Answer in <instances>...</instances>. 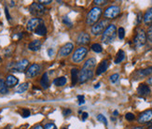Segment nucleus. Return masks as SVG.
<instances>
[{"label":"nucleus","instance_id":"f257e3e1","mask_svg":"<svg viewBox=\"0 0 152 129\" xmlns=\"http://www.w3.org/2000/svg\"><path fill=\"white\" fill-rule=\"evenodd\" d=\"M117 36V27L115 24H108L102 34V41L104 44H110L115 40Z\"/></svg>","mask_w":152,"mask_h":129},{"label":"nucleus","instance_id":"f03ea898","mask_svg":"<svg viewBox=\"0 0 152 129\" xmlns=\"http://www.w3.org/2000/svg\"><path fill=\"white\" fill-rule=\"evenodd\" d=\"M102 9L101 8H98V7H94V8H92L87 15V19H86V23H87L88 25H94L95 24L98 20L100 19L101 15H102Z\"/></svg>","mask_w":152,"mask_h":129},{"label":"nucleus","instance_id":"7ed1b4c3","mask_svg":"<svg viewBox=\"0 0 152 129\" xmlns=\"http://www.w3.org/2000/svg\"><path fill=\"white\" fill-rule=\"evenodd\" d=\"M107 20H103V21H100L96 23L95 24H94L91 26V34L94 36H99L101 35V34L104 33V31L105 30V28L107 27Z\"/></svg>","mask_w":152,"mask_h":129},{"label":"nucleus","instance_id":"20e7f679","mask_svg":"<svg viewBox=\"0 0 152 129\" xmlns=\"http://www.w3.org/2000/svg\"><path fill=\"white\" fill-rule=\"evenodd\" d=\"M30 13L33 14L36 17H41L44 13L46 12V9L43 5H41L40 3H37V2H34L29 8Z\"/></svg>","mask_w":152,"mask_h":129},{"label":"nucleus","instance_id":"39448f33","mask_svg":"<svg viewBox=\"0 0 152 129\" xmlns=\"http://www.w3.org/2000/svg\"><path fill=\"white\" fill-rule=\"evenodd\" d=\"M87 53H88L87 48H85V47H79V48H77L75 51L73 56H72V60H73L75 63L81 62L86 57V55H87Z\"/></svg>","mask_w":152,"mask_h":129},{"label":"nucleus","instance_id":"423d86ee","mask_svg":"<svg viewBox=\"0 0 152 129\" xmlns=\"http://www.w3.org/2000/svg\"><path fill=\"white\" fill-rule=\"evenodd\" d=\"M147 42V35L146 32H145L143 29L138 31V33L136 34V36L134 39V45L137 47V48H140V47L144 46Z\"/></svg>","mask_w":152,"mask_h":129},{"label":"nucleus","instance_id":"0eeeda50","mask_svg":"<svg viewBox=\"0 0 152 129\" xmlns=\"http://www.w3.org/2000/svg\"><path fill=\"white\" fill-rule=\"evenodd\" d=\"M121 13V9L118 6H110L104 10V15L107 19H114Z\"/></svg>","mask_w":152,"mask_h":129},{"label":"nucleus","instance_id":"6e6552de","mask_svg":"<svg viewBox=\"0 0 152 129\" xmlns=\"http://www.w3.org/2000/svg\"><path fill=\"white\" fill-rule=\"evenodd\" d=\"M41 70V66L38 65V64H33L31 65L27 71H26V78L28 79H32V78H35L36 76H37L39 72Z\"/></svg>","mask_w":152,"mask_h":129},{"label":"nucleus","instance_id":"1a4fd4ad","mask_svg":"<svg viewBox=\"0 0 152 129\" xmlns=\"http://www.w3.org/2000/svg\"><path fill=\"white\" fill-rule=\"evenodd\" d=\"M92 77H94V70L82 69V70L79 73L78 81H79V83H84L86 81H88L89 80H91Z\"/></svg>","mask_w":152,"mask_h":129},{"label":"nucleus","instance_id":"9d476101","mask_svg":"<svg viewBox=\"0 0 152 129\" xmlns=\"http://www.w3.org/2000/svg\"><path fill=\"white\" fill-rule=\"evenodd\" d=\"M28 65H29V61L27 59H23L13 65L11 69L14 71H18V72H23L27 69Z\"/></svg>","mask_w":152,"mask_h":129},{"label":"nucleus","instance_id":"9b49d317","mask_svg":"<svg viewBox=\"0 0 152 129\" xmlns=\"http://www.w3.org/2000/svg\"><path fill=\"white\" fill-rule=\"evenodd\" d=\"M137 121H138V123H139V124H147V123L151 122L152 121V111L148 110V111L142 112L139 115V117H138Z\"/></svg>","mask_w":152,"mask_h":129},{"label":"nucleus","instance_id":"f8f14e48","mask_svg":"<svg viewBox=\"0 0 152 129\" xmlns=\"http://www.w3.org/2000/svg\"><path fill=\"white\" fill-rule=\"evenodd\" d=\"M74 50V44L68 42V43H65L62 48L59 51V54L61 56H67L68 54H70L72 52V51Z\"/></svg>","mask_w":152,"mask_h":129},{"label":"nucleus","instance_id":"ddd939ff","mask_svg":"<svg viewBox=\"0 0 152 129\" xmlns=\"http://www.w3.org/2000/svg\"><path fill=\"white\" fill-rule=\"evenodd\" d=\"M42 22L41 19L39 18H32L31 20H29L27 25H26V28H27L28 31H35L37 29V27Z\"/></svg>","mask_w":152,"mask_h":129},{"label":"nucleus","instance_id":"4468645a","mask_svg":"<svg viewBox=\"0 0 152 129\" xmlns=\"http://www.w3.org/2000/svg\"><path fill=\"white\" fill-rule=\"evenodd\" d=\"M91 40V37L88 33L86 32H81L77 38V44H80V45H86L90 42Z\"/></svg>","mask_w":152,"mask_h":129},{"label":"nucleus","instance_id":"2eb2a0df","mask_svg":"<svg viewBox=\"0 0 152 129\" xmlns=\"http://www.w3.org/2000/svg\"><path fill=\"white\" fill-rule=\"evenodd\" d=\"M137 94L141 97H146L150 94V89L147 84H140L137 88Z\"/></svg>","mask_w":152,"mask_h":129},{"label":"nucleus","instance_id":"dca6fc26","mask_svg":"<svg viewBox=\"0 0 152 129\" xmlns=\"http://www.w3.org/2000/svg\"><path fill=\"white\" fill-rule=\"evenodd\" d=\"M5 83H6V85L8 86V88L9 87L12 88V87L16 86L19 83V80L15 76H13V75H8V76H7V78H6Z\"/></svg>","mask_w":152,"mask_h":129},{"label":"nucleus","instance_id":"f3484780","mask_svg":"<svg viewBox=\"0 0 152 129\" xmlns=\"http://www.w3.org/2000/svg\"><path fill=\"white\" fill-rule=\"evenodd\" d=\"M108 69V61L107 60H104L100 63V65L98 66L97 69H96V75H101V74L104 73Z\"/></svg>","mask_w":152,"mask_h":129},{"label":"nucleus","instance_id":"a211bd4d","mask_svg":"<svg viewBox=\"0 0 152 129\" xmlns=\"http://www.w3.org/2000/svg\"><path fill=\"white\" fill-rule=\"evenodd\" d=\"M40 48H41V41L39 39L33 40L28 45V49L32 52H37L40 50Z\"/></svg>","mask_w":152,"mask_h":129},{"label":"nucleus","instance_id":"6ab92c4d","mask_svg":"<svg viewBox=\"0 0 152 129\" xmlns=\"http://www.w3.org/2000/svg\"><path fill=\"white\" fill-rule=\"evenodd\" d=\"M95 66H96V59L95 58H90V59H88L87 61H86V63L83 66V69L94 70Z\"/></svg>","mask_w":152,"mask_h":129},{"label":"nucleus","instance_id":"aec40b11","mask_svg":"<svg viewBox=\"0 0 152 129\" xmlns=\"http://www.w3.org/2000/svg\"><path fill=\"white\" fill-rule=\"evenodd\" d=\"M144 23L147 25H151L152 24V8L148 9L147 12L144 15Z\"/></svg>","mask_w":152,"mask_h":129},{"label":"nucleus","instance_id":"412c9836","mask_svg":"<svg viewBox=\"0 0 152 129\" xmlns=\"http://www.w3.org/2000/svg\"><path fill=\"white\" fill-rule=\"evenodd\" d=\"M40 85L43 89H48V88L50 87V79H49L48 73L43 74V76L40 80Z\"/></svg>","mask_w":152,"mask_h":129},{"label":"nucleus","instance_id":"4be33fe9","mask_svg":"<svg viewBox=\"0 0 152 129\" xmlns=\"http://www.w3.org/2000/svg\"><path fill=\"white\" fill-rule=\"evenodd\" d=\"M35 33L37 34V35L38 36H41V37H44L46 36V34H47V28H46V26L43 23H41L40 24H39L37 29L35 30Z\"/></svg>","mask_w":152,"mask_h":129},{"label":"nucleus","instance_id":"5701e85b","mask_svg":"<svg viewBox=\"0 0 152 129\" xmlns=\"http://www.w3.org/2000/svg\"><path fill=\"white\" fill-rule=\"evenodd\" d=\"M137 75H139L140 77H148L152 75V66H149L148 69H141L139 71L136 72Z\"/></svg>","mask_w":152,"mask_h":129},{"label":"nucleus","instance_id":"b1692460","mask_svg":"<svg viewBox=\"0 0 152 129\" xmlns=\"http://www.w3.org/2000/svg\"><path fill=\"white\" fill-rule=\"evenodd\" d=\"M71 80H72V85L73 86L78 81V69H71Z\"/></svg>","mask_w":152,"mask_h":129},{"label":"nucleus","instance_id":"393cba45","mask_svg":"<svg viewBox=\"0 0 152 129\" xmlns=\"http://www.w3.org/2000/svg\"><path fill=\"white\" fill-rule=\"evenodd\" d=\"M65 83H66V78L65 77H59L53 80V84L59 87L65 85Z\"/></svg>","mask_w":152,"mask_h":129},{"label":"nucleus","instance_id":"a878e982","mask_svg":"<svg viewBox=\"0 0 152 129\" xmlns=\"http://www.w3.org/2000/svg\"><path fill=\"white\" fill-rule=\"evenodd\" d=\"M29 88V83H22L21 85H19L18 88L16 89V93L17 94H23L24 92L27 91V89Z\"/></svg>","mask_w":152,"mask_h":129},{"label":"nucleus","instance_id":"bb28decb","mask_svg":"<svg viewBox=\"0 0 152 129\" xmlns=\"http://www.w3.org/2000/svg\"><path fill=\"white\" fill-rule=\"evenodd\" d=\"M124 58H125V52L122 50H120L117 53V56H116V59H115V63L116 64L121 63L122 61L124 60Z\"/></svg>","mask_w":152,"mask_h":129},{"label":"nucleus","instance_id":"cd10ccee","mask_svg":"<svg viewBox=\"0 0 152 129\" xmlns=\"http://www.w3.org/2000/svg\"><path fill=\"white\" fill-rule=\"evenodd\" d=\"M9 91L8 89V86L6 85L5 80L0 79V94H7Z\"/></svg>","mask_w":152,"mask_h":129},{"label":"nucleus","instance_id":"c85d7f7f","mask_svg":"<svg viewBox=\"0 0 152 129\" xmlns=\"http://www.w3.org/2000/svg\"><path fill=\"white\" fill-rule=\"evenodd\" d=\"M91 50L94 51V52H101L103 51V48H102V46L100 44H98V43H94V44H92L91 45Z\"/></svg>","mask_w":152,"mask_h":129},{"label":"nucleus","instance_id":"c756f323","mask_svg":"<svg viewBox=\"0 0 152 129\" xmlns=\"http://www.w3.org/2000/svg\"><path fill=\"white\" fill-rule=\"evenodd\" d=\"M118 38L120 39H123L124 37H125V30L123 27H120L118 30Z\"/></svg>","mask_w":152,"mask_h":129},{"label":"nucleus","instance_id":"7c9ffc66","mask_svg":"<svg viewBox=\"0 0 152 129\" xmlns=\"http://www.w3.org/2000/svg\"><path fill=\"white\" fill-rule=\"evenodd\" d=\"M63 23L64 24V25H67L68 27H72V26H73V24H72V22L70 21V19L67 16H64L63 18Z\"/></svg>","mask_w":152,"mask_h":129},{"label":"nucleus","instance_id":"2f4dec72","mask_svg":"<svg viewBox=\"0 0 152 129\" xmlns=\"http://www.w3.org/2000/svg\"><path fill=\"white\" fill-rule=\"evenodd\" d=\"M97 120H98L99 122H102V123H103L104 125H107V118H105L103 114H99L98 116H97Z\"/></svg>","mask_w":152,"mask_h":129},{"label":"nucleus","instance_id":"473e14b6","mask_svg":"<svg viewBox=\"0 0 152 129\" xmlns=\"http://www.w3.org/2000/svg\"><path fill=\"white\" fill-rule=\"evenodd\" d=\"M118 78H120V75H118V73H115V74H113V75L110 76L109 80H110V81L112 83H116L117 81L118 80Z\"/></svg>","mask_w":152,"mask_h":129},{"label":"nucleus","instance_id":"72a5a7b5","mask_svg":"<svg viewBox=\"0 0 152 129\" xmlns=\"http://www.w3.org/2000/svg\"><path fill=\"white\" fill-rule=\"evenodd\" d=\"M147 38L148 39V41L152 43V24L149 26V28L147 33Z\"/></svg>","mask_w":152,"mask_h":129},{"label":"nucleus","instance_id":"f704fd0d","mask_svg":"<svg viewBox=\"0 0 152 129\" xmlns=\"http://www.w3.org/2000/svg\"><path fill=\"white\" fill-rule=\"evenodd\" d=\"M125 118H126V120L127 121H134V118H135V116H134V114H133V113H131V112H128L126 115H125Z\"/></svg>","mask_w":152,"mask_h":129},{"label":"nucleus","instance_id":"c9c22d12","mask_svg":"<svg viewBox=\"0 0 152 129\" xmlns=\"http://www.w3.org/2000/svg\"><path fill=\"white\" fill-rule=\"evenodd\" d=\"M44 129H57V127H56V125H55L54 124L50 123V124L45 125V126H44Z\"/></svg>","mask_w":152,"mask_h":129},{"label":"nucleus","instance_id":"e433bc0d","mask_svg":"<svg viewBox=\"0 0 152 129\" xmlns=\"http://www.w3.org/2000/svg\"><path fill=\"white\" fill-rule=\"evenodd\" d=\"M94 4L95 5H105V4H107V1H105V0H95Z\"/></svg>","mask_w":152,"mask_h":129},{"label":"nucleus","instance_id":"4c0bfd02","mask_svg":"<svg viewBox=\"0 0 152 129\" xmlns=\"http://www.w3.org/2000/svg\"><path fill=\"white\" fill-rule=\"evenodd\" d=\"M28 116H30V111L24 108V110L23 111V117L26 118V117H28Z\"/></svg>","mask_w":152,"mask_h":129},{"label":"nucleus","instance_id":"58836bf2","mask_svg":"<svg viewBox=\"0 0 152 129\" xmlns=\"http://www.w3.org/2000/svg\"><path fill=\"white\" fill-rule=\"evenodd\" d=\"M77 99H78V104L81 105V104H84L85 103V100H84V97L83 96H78L77 97Z\"/></svg>","mask_w":152,"mask_h":129},{"label":"nucleus","instance_id":"ea45409f","mask_svg":"<svg viewBox=\"0 0 152 129\" xmlns=\"http://www.w3.org/2000/svg\"><path fill=\"white\" fill-rule=\"evenodd\" d=\"M5 13H6V15H7V19L9 20V21H10V13H9V10H8V8H6L5 9Z\"/></svg>","mask_w":152,"mask_h":129},{"label":"nucleus","instance_id":"a19ab883","mask_svg":"<svg viewBox=\"0 0 152 129\" xmlns=\"http://www.w3.org/2000/svg\"><path fill=\"white\" fill-rule=\"evenodd\" d=\"M38 3H40L41 5H49L51 3V0H48V1H38Z\"/></svg>","mask_w":152,"mask_h":129},{"label":"nucleus","instance_id":"79ce46f5","mask_svg":"<svg viewBox=\"0 0 152 129\" xmlns=\"http://www.w3.org/2000/svg\"><path fill=\"white\" fill-rule=\"evenodd\" d=\"M88 116H89V114L87 112H83L82 113V121H85L86 119L88 118Z\"/></svg>","mask_w":152,"mask_h":129},{"label":"nucleus","instance_id":"37998d69","mask_svg":"<svg viewBox=\"0 0 152 129\" xmlns=\"http://www.w3.org/2000/svg\"><path fill=\"white\" fill-rule=\"evenodd\" d=\"M71 113V111L70 110H65V111H64V116H67V115H69Z\"/></svg>","mask_w":152,"mask_h":129},{"label":"nucleus","instance_id":"c03bdc74","mask_svg":"<svg viewBox=\"0 0 152 129\" xmlns=\"http://www.w3.org/2000/svg\"><path fill=\"white\" fill-rule=\"evenodd\" d=\"M147 83L148 84H149V85H152V75L148 79V80H147Z\"/></svg>","mask_w":152,"mask_h":129},{"label":"nucleus","instance_id":"a18cd8bd","mask_svg":"<svg viewBox=\"0 0 152 129\" xmlns=\"http://www.w3.org/2000/svg\"><path fill=\"white\" fill-rule=\"evenodd\" d=\"M33 129H44V127L41 125H37L36 126H34V128H33Z\"/></svg>","mask_w":152,"mask_h":129},{"label":"nucleus","instance_id":"49530a36","mask_svg":"<svg viewBox=\"0 0 152 129\" xmlns=\"http://www.w3.org/2000/svg\"><path fill=\"white\" fill-rule=\"evenodd\" d=\"M48 53H49V55H52V53H53V50H52V49H50L49 51H48Z\"/></svg>","mask_w":152,"mask_h":129},{"label":"nucleus","instance_id":"de8ad7c7","mask_svg":"<svg viewBox=\"0 0 152 129\" xmlns=\"http://www.w3.org/2000/svg\"><path fill=\"white\" fill-rule=\"evenodd\" d=\"M140 21H141V13H139V14H138V19H137V24H138V23H140Z\"/></svg>","mask_w":152,"mask_h":129},{"label":"nucleus","instance_id":"09e8293b","mask_svg":"<svg viewBox=\"0 0 152 129\" xmlns=\"http://www.w3.org/2000/svg\"><path fill=\"white\" fill-rule=\"evenodd\" d=\"M113 115H114V116H118V111H114Z\"/></svg>","mask_w":152,"mask_h":129},{"label":"nucleus","instance_id":"8fccbe9b","mask_svg":"<svg viewBox=\"0 0 152 129\" xmlns=\"http://www.w3.org/2000/svg\"><path fill=\"white\" fill-rule=\"evenodd\" d=\"M132 129H144L143 127H140V126H135L134 128H132Z\"/></svg>","mask_w":152,"mask_h":129},{"label":"nucleus","instance_id":"3c124183","mask_svg":"<svg viewBox=\"0 0 152 129\" xmlns=\"http://www.w3.org/2000/svg\"><path fill=\"white\" fill-rule=\"evenodd\" d=\"M100 85H101L100 83H97V84H96V85L94 86V88H95V89H97V88H99V87H100Z\"/></svg>","mask_w":152,"mask_h":129},{"label":"nucleus","instance_id":"603ef678","mask_svg":"<svg viewBox=\"0 0 152 129\" xmlns=\"http://www.w3.org/2000/svg\"><path fill=\"white\" fill-rule=\"evenodd\" d=\"M1 61H2V59H1V57H0V62H1Z\"/></svg>","mask_w":152,"mask_h":129},{"label":"nucleus","instance_id":"864d4df0","mask_svg":"<svg viewBox=\"0 0 152 129\" xmlns=\"http://www.w3.org/2000/svg\"><path fill=\"white\" fill-rule=\"evenodd\" d=\"M63 129H67V128H63Z\"/></svg>","mask_w":152,"mask_h":129},{"label":"nucleus","instance_id":"5fc2aeb1","mask_svg":"<svg viewBox=\"0 0 152 129\" xmlns=\"http://www.w3.org/2000/svg\"><path fill=\"white\" fill-rule=\"evenodd\" d=\"M149 129H152V127H151V128H149Z\"/></svg>","mask_w":152,"mask_h":129}]
</instances>
